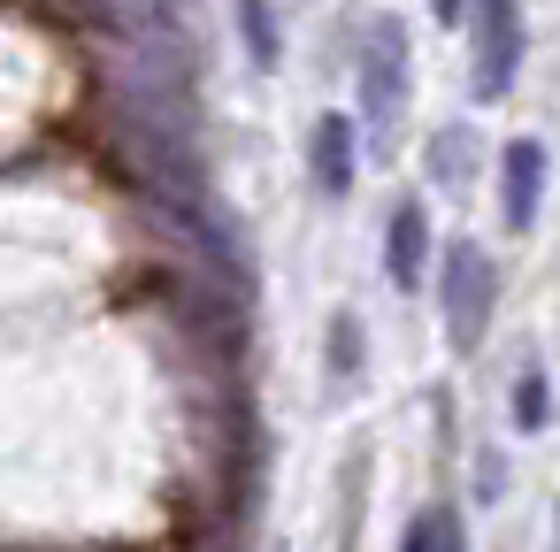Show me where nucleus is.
Returning a JSON list of instances; mask_svg holds the SVG:
<instances>
[{
  "label": "nucleus",
  "instance_id": "f257e3e1",
  "mask_svg": "<svg viewBox=\"0 0 560 552\" xmlns=\"http://www.w3.org/2000/svg\"><path fill=\"white\" fill-rule=\"evenodd\" d=\"M353 93H361V124L376 146L399 139V116H407V24L392 9H376L353 39Z\"/></svg>",
  "mask_w": 560,
  "mask_h": 552
},
{
  "label": "nucleus",
  "instance_id": "f03ea898",
  "mask_svg": "<svg viewBox=\"0 0 560 552\" xmlns=\"http://www.w3.org/2000/svg\"><path fill=\"white\" fill-rule=\"evenodd\" d=\"M468 93L476 101H506L514 78H522V55H529V32H522V0H468Z\"/></svg>",
  "mask_w": 560,
  "mask_h": 552
},
{
  "label": "nucleus",
  "instance_id": "7ed1b4c3",
  "mask_svg": "<svg viewBox=\"0 0 560 552\" xmlns=\"http://www.w3.org/2000/svg\"><path fill=\"white\" fill-rule=\"evenodd\" d=\"M491 292H499L491 254H483L476 238L445 246V269H438V307H445V338H453V353H476V345H483V330H491Z\"/></svg>",
  "mask_w": 560,
  "mask_h": 552
},
{
  "label": "nucleus",
  "instance_id": "20e7f679",
  "mask_svg": "<svg viewBox=\"0 0 560 552\" xmlns=\"http://www.w3.org/2000/svg\"><path fill=\"white\" fill-rule=\"evenodd\" d=\"M545 177H552L545 139H506V154H499V215H506V231H529L537 223Z\"/></svg>",
  "mask_w": 560,
  "mask_h": 552
},
{
  "label": "nucleus",
  "instance_id": "39448f33",
  "mask_svg": "<svg viewBox=\"0 0 560 552\" xmlns=\"http://www.w3.org/2000/svg\"><path fill=\"white\" fill-rule=\"evenodd\" d=\"M307 169H315V185H323V200H346L353 192V177H361V124L353 116H315L307 124Z\"/></svg>",
  "mask_w": 560,
  "mask_h": 552
},
{
  "label": "nucleus",
  "instance_id": "423d86ee",
  "mask_svg": "<svg viewBox=\"0 0 560 552\" xmlns=\"http://www.w3.org/2000/svg\"><path fill=\"white\" fill-rule=\"evenodd\" d=\"M422 269H430V208L422 200H399L392 223H384V277L399 292H422Z\"/></svg>",
  "mask_w": 560,
  "mask_h": 552
},
{
  "label": "nucleus",
  "instance_id": "0eeeda50",
  "mask_svg": "<svg viewBox=\"0 0 560 552\" xmlns=\"http://www.w3.org/2000/svg\"><path fill=\"white\" fill-rule=\"evenodd\" d=\"M231 24H238V39H246V62L269 78L277 62H284V32H277V9L269 0H231Z\"/></svg>",
  "mask_w": 560,
  "mask_h": 552
},
{
  "label": "nucleus",
  "instance_id": "6e6552de",
  "mask_svg": "<svg viewBox=\"0 0 560 552\" xmlns=\"http://www.w3.org/2000/svg\"><path fill=\"white\" fill-rule=\"evenodd\" d=\"M407 544H415V552H468V521H460V506H453V498H430V506H415V521H407Z\"/></svg>",
  "mask_w": 560,
  "mask_h": 552
},
{
  "label": "nucleus",
  "instance_id": "1a4fd4ad",
  "mask_svg": "<svg viewBox=\"0 0 560 552\" xmlns=\"http://www.w3.org/2000/svg\"><path fill=\"white\" fill-rule=\"evenodd\" d=\"M506 407H514V430H522V437H537V430L552 422V376H545V361H522Z\"/></svg>",
  "mask_w": 560,
  "mask_h": 552
},
{
  "label": "nucleus",
  "instance_id": "9d476101",
  "mask_svg": "<svg viewBox=\"0 0 560 552\" xmlns=\"http://www.w3.org/2000/svg\"><path fill=\"white\" fill-rule=\"evenodd\" d=\"M361 353H369L361 315H330V384H353L361 376Z\"/></svg>",
  "mask_w": 560,
  "mask_h": 552
},
{
  "label": "nucleus",
  "instance_id": "9b49d317",
  "mask_svg": "<svg viewBox=\"0 0 560 552\" xmlns=\"http://www.w3.org/2000/svg\"><path fill=\"white\" fill-rule=\"evenodd\" d=\"M460 154H468V131H438V139H430V162H438V185H445V192H468Z\"/></svg>",
  "mask_w": 560,
  "mask_h": 552
},
{
  "label": "nucleus",
  "instance_id": "f8f14e48",
  "mask_svg": "<svg viewBox=\"0 0 560 552\" xmlns=\"http://www.w3.org/2000/svg\"><path fill=\"white\" fill-rule=\"evenodd\" d=\"M506 491V468H499V453H483L476 460V498H499Z\"/></svg>",
  "mask_w": 560,
  "mask_h": 552
},
{
  "label": "nucleus",
  "instance_id": "ddd939ff",
  "mask_svg": "<svg viewBox=\"0 0 560 552\" xmlns=\"http://www.w3.org/2000/svg\"><path fill=\"white\" fill-rule=\"evenodd\" d=\"M430 16H438V24H460V16H468V0H430Z\"/></svg>",
  "mask_w": 560,
  "mask_h": 552
}]
</instances>
